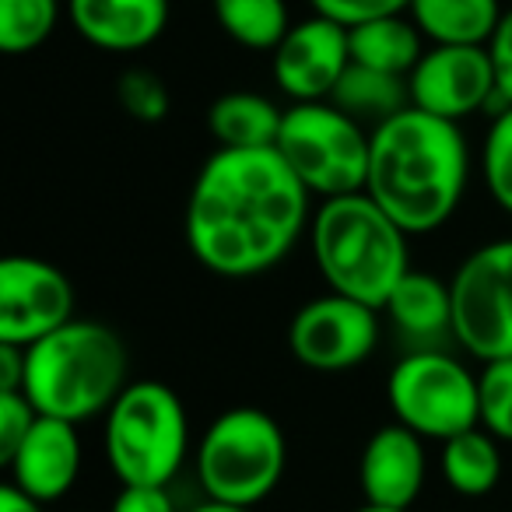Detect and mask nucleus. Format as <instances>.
Wrapping results in <instances>:
<instances>
[{"label":"nucleus","instance_id":"obj_1","mask_svg":"<svg viewBox=\"0 0 512 512\" xmlns=\"http://www.w3.org/2000/svg\"><path fill=\"white\" fill-rule=\"evenodd\" d=\"M313 193L299 183L278 148H218L186 197V249L218 278H260L278 267L313 225Z\"/></svg>","mask_w":512,"mask_h":512},{"label":"nucleus","instance_id":"obj_2","mask_svg":"<svg viewBox=\"0 0 512 512\" xmlns=\"http://www.w3.org/2000/svg\"><path fill=\"white\" fill-rule=\"evenodd\" d=\"M470 179V148L460 123L404 109L372 130L365 193L407 235L439 232L460 207Z\"/></svg>","mask_w":512,"mask_h":512},{"label":"nucleus","instance_id":"obj_3","mask_svg":"<svg viewBox=\"0 0 512 512\" xmlns=\"http://www.w3.org/2000/svg\"><path fill=\"white\" fill-rule=\"evenodd\" d=\"M407 239L411 235L365 190L320 200L309 225L313 260L320 278L327 281V292L355 299L379 313L400 281L414 271Z\"/></svg>","mask_w":512,"mask_h":512},{"label":"nucleus","instance_id":"obj_4","mask_svg":"<svg viewBox=\"0 0 512 512\" xmlns=\"http://www.w3.org/2000/svg\"><path fill=\"white\" fill-rule=\"evenodd\" d=\"M130 355L123 337L99 320H71L57 334L25 348L22 393L43 418L81 421L106 418L130 386Z\"/></svg>","mask_w":512,"mask_h":512},{"label":"nucleus","instance_id":"obj_5","mask_svg":"<svg viewBox=\"0 0 512 512\" xmlns=\"http://www.w3.org/2000/svg\"><path fill=\"white\" fill-rule=\"evenodd\" d=\"M102 446L120 484L169 488L190 453V421L179 393L158 379L130 383L109 407Z\"/></svg>","mask_w":512,"mask_h":512},{"label":"nucleus","instance_id":"obj_6","mask_svg":"<svg viewBox=\"0 0 512 512\" xmlns=\"http://www.w3.org/2000/svg\"><path fill=\"white\" fill-rule=\"evenodd\" d=\"M285 467V428L260 407H228L197 442V481L204 498L235 509H256L271 498Z\"/></svg>","mask_w":512,"mask_h":512},{"label":"nucleus","instance_id":"obj_7","mask_svg":"<svg viewBox=\"0 0 512 512\" xmlns=\"http://www.w3.org/2000/svg\"><path fill=\"white\" fill-rule=\"evenodd\" d=\"M372 130L334 102H299L285 109L278 151L313 197L334 200L362 193L369 183Z\"/></svg>","mask_w":512,"mask_h":512},{"label":"nucleus","instance_id":"obj_8","mask_svg":"<svg viewBox=\"0 0 512 512\" xmlns=\"http://www.w3.org/2000/svg\"><path fill=\"white\" fill-rule=\"evenodd\" d=\"M393 421L421 439L449 442L481 425L477 376L449 351H407L386 379Z\"/></svg>","mask_w":512,"mask_h":512},{"label":"nucleus","instance_id":"obj_9","mask_svg":"<svg viewBox=\"0 0 512 512\" xmlns=\"http://www.w3.org/2000/svg\"><path fill=\"white\" fill-rule=\"evenodd\" d=\"M453 341L477 362L512 358V239L477 246L449 278Z\"/></svg>","mask_w":512,"mask_h":512},{"label":"nucleus","instance_id":"obj_10","mask_svg":"<svg viewBox=\"0 0 512 512\" xmlns=\"http://www.w3.org/2000/svg\"><path fill=\"white\" fill-rule=\"evenodd\" d=\"M379 309L344 295L309 299L288 327V348L295 362L313 372H348L369 362L379 348Z\"/></svg>","mask_w":512,"mask_h":512},{"label":"nucleus","instance_id":"obj_11","mask_svg":"<svg viewBox=\"0 0 512 512\" xmlns=\"http://www.w3.org/2000/svg\"><path fill=\"white\" fill-rule=\"evenodd\" d=\"M74 320V285L39 256H4L0 264V344L32 348Z\"/></svg>","mask_w":512,"mask_h":512},{"label":"nucleus","instance_id":"obj_12","mask_svg":"<svg viewBox=\"0 0 512 512\" xmlns=\"http://www.w3.org/2000/svg\"><path fill=\"white\" fill-rule=\"evenodd\" d=\"M411 106L439 120L460 123L477 109L495 116V74L484 46H428L407 78Z\"/></svg>","mask_w":512,"mask_h":512},{"label":"nucleus","instance_id":"obj_13","mask_svg":"<svg viewBox=\"0 0 512 512\" xmlns=\"http://www.w3.org/2000/svg\"><path fill=\"white\" fill-rule=\"evenodd\" d=\"M351 67L348 29L330 18H302L288 29L271 53V74L278 92L292 106L299 102H330Z\"/></svg>","mask_w":512,"mask_h":512},{"label":"nucleus","instance_id":"obj_14","mask_svg":"<svg viewBox=\"0 0 512 512\" xmlns=\"http://www.w3.org/2000/svg\"><path fill=\"white\" fill-rule=\"evenodd\" d=\"M425 477L428 453L421 435H414L397 421L369 435L362 460H358V488H362L365 502L411 512V505L425 491Z\"/></svg>","mask_w":512,"mask_h":512},{"label":"nucleus","instance_id":"obj_15","mask_svg":"<svg viewBox=\"0 0 512 512\" xmlns=\"http://www.w3.org/2000/svg\"><path fill=\"white\" fill-rule=\"evenodd\" d=\"M8 484L36 498L39 505L60 502L81 477V435L78 425L60 418H43L32 425L29 439L22 442L8 463Z\"/></svg>","mask_w":512,"mask_h":512},{"label":"nucleus","instance_id":"obj_16","mask_svg":"<svg viewBox=\"0 0 512 512\" xmlns=\"http://www.w3.org/2000/svg\"><path fill=\"white\" fill-rule=\"evenodd\" d=\"M74 32L95 50H148L169 29V0H67Z\"/></svg>","mask_w":512,"mask_h":512},{"label":"nucleus","instance_id":"obj_17","mask_svg":"<svg viewBox=\"0 0 512 512\" xmlns=\"http://www.w3.org/2000/svg\"><path fill=\"white\" fill-rule=\"evenodd\" d=\"M400 341L411 351H439L453 341V292L428 271H411L383 306Z\"/></svg>","mask_w":512,"mask_h":512},{"label":"nucleus","instance_id":"obj_18","mask_svg":"<svg viewBox=\"0 0 512 512\" xmlns=\"http://www.w3.org/2000/svg\"><path fill=\"white\" fill-rule=\"evenodd\" d=\"M285 109L260 92H225L207 109V130L214 144L228 151L278 148Z\"/></svg>","mask_w":512,"mask_h":512},{"label":"nucleus","instance_id":"obj_19","mask_svg":"<svg viewBox=\"0 0 512 512\" xmlns=\"http://www.w3.org/2000/svg\"><path fill=\"white\" fill-rule=\"evenodd\" d=\"M502 15L498 0H411L407 8L432 46H488Z\"/></svg>","mask_w":512,"mask_h":512},{"label":"nucleus","instance_id":"obj_20","mask_svg":"<svg viewBox=\"0 0 512 512\" xmlns=\"http://www.w3.org/2000/svg\"><path fill=\"white\" fill-rule=\"evenodd\" d=\"M421 39L425 36H421L418 25L407 15L358 25V29H348L351 64L372 67V71H383V74H397V78H411L418 60L425 57Z\"/></svg>","mask_w":512,"mask_h":512},{"label":"nucleus","instance_id":"obj_21","mask_svg":"<svg viewBox=\"0 0 512 512\" xmlns=\"http://www.w3.org/2000/svg\"><path fill=\"white\" fill-rule=\"evenodd\" d=\"M330 102L341 113H348L355 123H362L365 130H376L383 123H390L393 116H400L404 109H411V85H407V78H397V74L351 64L341 85H337V92L330 95Z\"/></svg>","mask_w":512,"mask_h":512},{"label":"nucleus","instance_id":"obj_22","mask_svg":"<svg viewBox=\"0 0 512 512\" xmlns=\"http://www.w3.org/2000/svg\"><path fill=\"white\" fill-rule=\"evenodd\" d=\"M439 470L446 484L463 498H484L502 481V442L481 425L442 442Z\"/></svg>","mask_w":512,"mask_h":512},{"label":"nucleus","instance_id":"obj_23","mask_svg":"<svg viewBox=\"0 0 512 512\" xmlns=\"http://www.w3.org/2000/svg\"><path fill=\"white\" fill-rule=\"evenodd\" d=\"M214 22L232 43L246 50L274 53L292 29L285 0H211Z\"/></svg>","mask_w":512,"mask_h":512},{"label":"nucleus","instance_id":"obj_24","mask_svg":"<svg viewBox=\"0 0 512 512\" xmlns=\"http://www.w3.org/2000/svg\"><path fill=\"white\" fill-rule=\"evenodd\" d=\"M60 22V0H0V50L36 53Z\"/></svg>","mask_w":512,"mask_h":512},{"label":"nucleus","instance_id":"obj_25","mask_svg":"<svg viewBox=\"0 0 512 512\" xmlns=\"http://www.w3.org/2000/svg\"><path fill=\"white\" fill-rule=\"evenodd\" d=\"M481 176L488 197L505 214H512V106L491 116L481 148Z\"/></svg>","mask_w":512,"mask_h":512},{"label":"nucleus","instance_id":"obj_26","mask_svg":"<svg viewBox=\"0 0 512 512\" xmlns=\"http://www.w3.org/2000/svg\"><path fill=\"white\" fill-rule=\"evenodd\" d=\"M477 404L484 432L498 442H512V358L488 362L477 372Z\"/></svg>","mask_w":512,"mask_h":512},{"label":"nucleus","instance_id":"obj_27","mask_svg":"<svg viewBox=\"0 0 512 512\" xmlns=\"http://www.w3.org/2000/svg\"><path fill=\"white\" fill-rule=\"evenodd\" d=\"M116 99H120L123 113L137 123H162L172 109L169 88H165V81L151 67H130V71H123L120 85H116Z\"/></svg>","mask_w":512,"mask_h":512},{"label":"nucleus","instance_id":"obj_28","mask_svg":"<svg viewBox=\"0 0 512 512\" xmlns=\"http://www.w3.org/2000/svg\"><path fill=\"white\" fill-rule=\"evenodd\" d=\"M407 8H411V0H313V15L330 18L344 29L407 15Z\"/></svg>","mask_w":512,"mask_h":512},{"label":"nucleus","instance_id":"obj_29","mask_svg":"<svg viewBox=\"0 0 512 512\" xmlns=\"http://www.w3.org/2000/svg\"><path fill=\"white\" fill-rule=\"evenodd\" d=\"M36 421L39 411L25 393H0V463H8L22 449Z\"/></svg>","mask_w":512,"mask_h":512},{"label":"nucleus","instance_id":"obj_30","mask_svg":"<svg viewBox=\"0 0 512 512\" xmlns=\"http://www.w3.org/2000/svg\"><path fill=\"white\" fill-rule=\"evenodd\" d=\"M484 50H488L491 74H495V99H498L495 113H502V109L512 106V8L502 15V22L491 32Z\"/></svg>","mask_w":512,"mask_h":512},{"label":"nucleus","instance_id":"obj_31","mask_svg":"<svg viewBox=\"0 0 512 512\" xmlns=\"http://www.w3.org/2000/svg\"><path fill=\"white\" fill-rule=\"evenodd\" d=\"M109 512H176V498L169 495V488L120 484V495L113 498Z\"/></svg>","mask_w":512,"mask_h":512},{"label":"nucleus","instance_id":"obj_32","mask_svg":"<svg viewBox=\"0 0 512 512\" xmlns=\"http://www.w3.org/2000/svg\"><path fill=\"white\" fill-rule=\"evenodd\" d=\"M25 386V348L0 344V393H22Z\"/></svg>","mask_w":512,"mask_h":512},{"label":"nucleus","instance_id":"obj_33","mask_svg":"<svg viewBox=\"0 0 512 512\" xmlns=\"http://www.w3.org/2000/svg\"><path fill=\"white\" fill-rule=\"evenodd\" d=\"M0 512H43V505L25 491H18L15 484H4L0 488Z\"/></svg>","mask_w":512,"mask_h":512},{"label":"nucleus","instance_id":"obj_34","mask_svg":"<svg viewBox=\"0 0 512 512\" xmlns=\"http://www.w3.org/2000/svg\"><path fill=\"white\" fill-rule=\"evenodd\" d=\"M190 512H253V509H235V505H221V502H211V498H204V502L193 505Z\"/></svg>","mask_w":512,"mask_h":512},{"label":"nucleus","instance_id":"obj_35","mask_svg":"<svg viewBox=\"0 0 512 512\" xmlns=\"http://www.w3.org/2000/svg\"><path fill=\"white\" fill-rule=\"evenodd\" d=\"M355 512H404V509H383V505H369V502H362Z\"/></svg>","mask_w":512,"mask_h":512}]
</instances>
